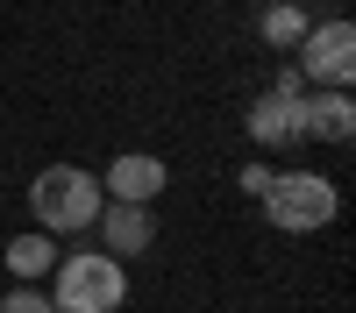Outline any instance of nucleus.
Segmentation results:
<instances>
[{"mask_svg": "<svg viewBox=\"0 0 356 313\" xmlns=\"http://www.w3.org/2000/svg\"><path fill=\"white\" fill-rule=\"evenodd\" d=\"M307 28H314V15L300 8V0H271V8L257 15V36L271 43V50H300V43H307Z\"/></svg>", "mask_w": 356, "mask_h": 313, "instance_id": "obj_9", "label": "nucleus"}, {"mask_svg": "<svg viewBox=\"0 0 356 313\" xmlns=\"http://www.w3.org/2000/svg\"><path fill=\"white\" fill-rule=\"evenodd\" d=\"M250 135L264 142V150L307 142V93H257L250 100Z\"/></svg>", "mask_w": 356, "mask_h": 313, "instance_id": "obj_6", "label": "nucleus"}, {"mask_svg": "<svg viewBox=\"0 0 356 313\" xmlns=\"http://www.w3.org/2000/svg\"><path fill=\"white\" fill-rule=\"evenodd\" d=\"M243 192H257V199L271 192V164H243Z\"/></svg>", "mask_w": 356, "mask_h": 313, "instance_id": "obj_12", "label": "nucleus"}, {"mask_svg": "<svg viewBox=\"0 0 356 313\" xmlns=\"http://www.w3.org/2000/svg\"><path fill=\"white\" fill-rule=\"evenodd\" d=\"M164 185H171V164H164V157H150V150L114 157V164H107V178H100V192L114 199V207H150Z\"/></svg>", "mask_w": 356, "mask_h": 313, "instance_id": "obj_5", "label": "nucleus"}, {"mask_svg": "<svg viewBox=\"0 0 356 313\" xmlns=\"http://www.w3.org/2000/svg\"><path fill=\"white\" fill-rule=\"evenodd\" d=\"M300 78H321V93H349V78H356V28L349 22H314L307 28Z\"/></svg>", "mask_w": 356, "mask_h": 313, "instance_id": "obj_4", "label": "nucleus"}, {"mask_svg": "<svg viewBox=\"0 0 356 313\" xmlns=\"http://www.w3.org/2000/svg\"><path fill=\"white\" fill-rule=\"evenodd\" d=\"M100 207H107V192L86 164H43L29 178V214H36L43 235H86L100 221Z\"/></svg>", "mask_w": 356, "mask_h": 313, "instance_id": "obj_1", "label": "nucleus"}, {"mask_svg": "<svg viewBox=\"0 0 356 313\" xmlns=\"http://www.w3.org/2000/svg\"><path fill=\"white\" fill-rule=\"evenodd\" d=\"M122 292H129V278L107 249L57 256V271H50V313H114Z\"/></svg>", "mask_w": 356, "mask_h": 313, "instance_id": "obj_2", "label": "nucleus"}, {"mask_svg": "<svg viewBox=\"0 0 356 313\" xmlns=\"http://www.w3.org/2000/svg\"><path fill=\"white\" fill-rule=\"evenodd\" d=\"M0 313H50V299L36 292V285H15V292L0 299Z\"/></svg>", "mask_w": 356, "mask_h": 313, "instance_id": "obj_11", "label": "nucleus"}, {"mask_svg": "<svg viewBox=\"0 0 356 313\" xmlns=\"http://www.w3.org/2000/svg\"><path fill=\"white\" fill-rule=\"evenodd\" d=\"M8 271H15V285L50 278V271H57V242L43 235V228H36V235H15V242H8Z\"/></svg>", "mask_w": 356, "mask_h": 313, "instance_id": "obj_10", "label": "nucleus"}, {"mask_svg": "<svg viewBox=\"0 0 356 313\" xmlns=\"http://www.w3.org/2000/svg\"><path fill=\"white\" fill-rule=\"evenodd\" d=\"M93 228H100V242H107L114 264H122V256H143V249L157 242V214L150 207H114V199H107Z\"/></svg>", "mask_w": 356, "mask_h": 313, "instance_id": "obj_7", "label": "nucleus"}, {"mask_svg": "<svg viewBox=\"0 0 356 313\" xmlns=\"http://www.w3.org/2000/svg\"><path fill=\"white\" fill-rule=\"evenodd\" d=\"M349 135H356L349 93H307V142H349Z\"/></svg>", "mask_w": 356, "mask_h": 313, "instance_id": "obj_8", "label": "nucleus"}, {"mask_svg": "<svg viewBox=\"0 0 356 313\" xmlns=\"http://www.w3.org/2000/svg\"><path fill=\"white\" fill-rule=\"evenodd\" d=\"M264 214H271L278 235H314V228H328L342 214V192H335V178H321V171H271Z\"/></svg>", "mask_w": 356, "mask_h": 313, "instance_id": "obj_3", "label": "nucleus"}]
</instances>
